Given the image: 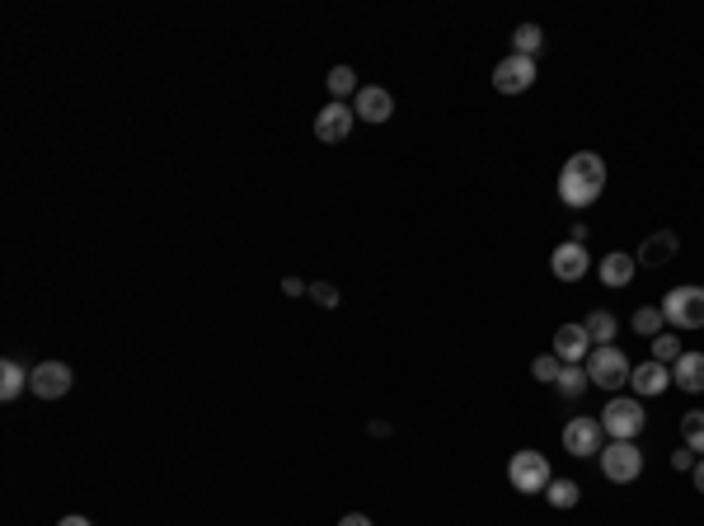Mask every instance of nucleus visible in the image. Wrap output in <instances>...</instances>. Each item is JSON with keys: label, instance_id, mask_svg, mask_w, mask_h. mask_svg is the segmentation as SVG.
Here are the masks:
<instances>
[{"label": "nucleus", "instance_id": "nucleus-1", "mask_svg": "<svg viewBox=\"0 0 704 526\" xmlns=\"http://www.w3.org/2000/svg\"><path fill=\"white\" fill-rule=\"evenodd\" d=\"M606 193V160L597 151H573L564 160V170H559V202L582 212V207H592V202Z\"/></svg>", "mask_w": 704, "mask_h": 526}, {"label": "nucleus", "instance_id": "nucleus-2", "mask_svg": "<svg viewBox=\"0 0 704 526\" xmlns=\"http://www.w3.org/2000/svg\"><path fill=\"white\" fill-rule=\"evenodd\" d=\"M587 376H592V386L597 390H611V395H620V390L629 386V372H634V362H629L615 343H606V348H592L587 353Z\"/></svg>", "mask_w": 704, "mask_h": 526}, {"label": "nucleus", "instance_id": "nucleus-3", "mask_svg": "<svg viewBox=\"0 0 704 526\" xmlns=\"http://www.w3.org/2000/svg\"><path fill=\"white\" fill-rule=\"evenodd\" d=\"M658 310L672 329H704V287L681 282V287H672V292L662 296Z\"/></svg>", "mask_w": 704, "mask_h": 526}, {"label": "nucleus", "instance_id": "nucleus-4", "mask_svg": "<svg viewBox=\"0 0 704 526\" xmlns=\"http://www.w3.org/2000/svg\"><path fill=\"white\" fill-rule=\"evenodd\" d=\"M643 423H648V414H643V400H634V395H611V404L601 409V433L611 442H634L643 433Z\"/></svg>", "mask_w": 704, "mask_h": 526}, {"label": "nucleus", "instance_id": "nucleus-5", "mask_svg": "<svg viewBox=\"0 0 704 526\" xmlns=\"http://www.w3.org/2000/svg\"><path fill=\"white\" fill-rule=\"evenodd\" d=\"M554 480L550 461H545V451H517L512 461H507V484L517 489V494H545Z\"/></svg>", "mask_w": 704, "mask_h": 526}, {"label": "nucleus", "instance_id": "nucleus-6", "mask_svg": "<svg viewBox=\"0 0 704 526\" xmlns=\"http://www.w3.org/2000/svg\"><path fill=\"white\" fill-rule=\"evenodd\" d=\"M601 475L611 484H634L643 475V451L634 442H611V447H601Z\"/></svg>", "mask_w": 704, "mask_h": 526}, {"label": "nucleus", "instance_id": "nucleus-7", "mask_svg": "<svg viewBox=\"0 0 704 526\" xmlns=\"http://www.w3.org/2000/svg\"><path fill=\"white\" fill-rule=\"evenodd\" d=\"M601 418H592V414H578V418H568L564 423V451L568 456H578V461H587V456H601Z\"/></svg>", "mask_w": 704, "mask_h": 526}, {"label": "nucleus", "instance_id": "nucleus-8", "mask_svg": "<svg viewBox=\"0 0 704 526\" xmlns=\"http://www.w3.org/2000/svg\"><path fill=\"white\" fill-rule=\"evenodd\" d=\"M536 57H517V52H507L503 62L493 66V90L498 94H526L536 85Z\"/></svg>", "mask_w": 704, "mask_h": 526}, {"label": "nucleus", "instance_id": "nucleus-9", "mask_svg": "<svg viewBox=\"0 0 704 526\" xmlns=\"http://www.w3.org/2000/svg\"><path fill=\"white\" fill-rule=\"evenodd\" d=\"M352 127H357V113H352V104H338V99H329V104L315 113V137H320L324 146H334V141H348Z\"/></svg>", "mask_w": 704, "mask_h": 526}, {"label": "nucleus", "instance_id": "nucleus-10", "mask_svg": "<svg viewBox=\"0 0 704 526\" xmlns=\"http://www.w3.org/2000/svg\"><path fill=\"white\" fill-rule=\"evenodd\" d=\"M550 273H554L559 282H582L587 273H592V254H587V245H573V240L554 245V254H550Z\"/></svg>", "mask_w": 704, "mask_h": 526}, {"label": "nucleus", "instance_id": "nucleus-11", "mask_svg": "<svg viewBox=\"0 0 704 526\" xmlns=\"http://www.w3.org/2000/svg\"><path fill=\"white\" fill-rule=\"evenodd\" d=\"M71 381H76V376H71L66 362H38L29 372V390L38 400H62L66 390H71Z\"/></svg>", "mask_w": 704, "mask_h": 526}, {"label": "nucleus", "instance_id": "nucleus-12", "mask_svg": "<svg viewBox=\"0 0 704 526\" xmlns=\"http://www.w3.org/2000/svg\"><path fill=\"white\" fill-rule=\"evenodd\" d=\"M587 353H592V334H587V325L582 320H568V325L554 329V357L559 362H587Z\"/></svg>", "mask_w": 704, "mask_h": 526}, {"label": "nucleus", "instance_id": "nucleus-13", "mask_svg": "<svg viewBox=\"0 0 704 526\" xmlns=\"http://www.w3.org/2000/svg\"><path fill=\"white\" fill-rule=\"evenodd\" d=\"M352 113L362 118V123H390V113H395V99H390V90H381V85H362L357 90V99H352Z\"/></svg>", "mask_w": 704, "mask_h": 526}, {"label": "nucleus", "instance_id": "nucleus-14", "mask_svg": "<svg viewBox=\"0 0 704 526\" xmlns=\"http://www.w3.org/2000/svg\"><path fill=\"white\" fill-rule=\"evenodd\" d=\"M672 386V367H662V362H639L634 372H629V390H634V400H653L662 390Z\"/></svg>", "mask_w": 704, "mask_h": 526}, {"label": "nucleus", "instance_id": "nucleus-15", "mask_svg": "<svg viewBox=\"0 0 704 526\" xmlns=\"http://www.w3.org/2000/svg\"><path fill=\"white\" fill-rule=\"evenodd\" d=\"M676 249H681L676 231H653V235H643V245H639V254H634V263H639V268H662V263L676 259Z\"/></svg>", "mask_w": 704, "mask_h": 526}, {"label": "nucleus", "instance_id": "nucleus-16", "mask_svg": "<svg viewBox=\"0 0 704 526\" xmlns=\"http://www.w3.org/2000/svg\"><path fill=\"white\" fill-rule=\"evenodd\" d=\"M634 273H639V263H634V254H625V249H611V254L597 263L601 287H611V292H615V287H629Z\"/></svg>", "mask_w": 704, "mask_h": 526}, {"label": "nucleus", "instance_id": "nucleus-17", "mask_svg": "<svg viewBox=\"0 0 704 526\" xmlns=\"http://www.w3.org/2000/svg\"><path fill=\"white\" fill-rule=\"evenodd\" d=\"M672 386H681L686 395H704V353H681L672 362Z\"/></svg>", "mask_w": 704, "mask_h": 526}, {"label": "nucleus", "instance_id": "nucleus-18", "mask_svg": "<svg viewBox=\"0 0 704 526\" xmlns=\"http://www.w3.org/2000/svg\"><path fill=\"white\" fill-rule=\"evenodd\" d=\"M324 90H329V99H338V104H348V99H357V71L352 66H329V76H324Z\"/></svg>", "mask_w": 704, "mask_h": 526}, {"label": "nucleus", "instance_id": "nucleus-19", "mask_svg": "<svg viewBox=\"0 0 704 526\" xmlns=\"http://www.w3.org/2000/svg\"><path fill=\"white\" fill-rule=\"evenodd\" d=\"M545 498H550V508L573 512V508L582 503V484H578V480H564V475H554L550 489H545Z\"/></svg>", "mask_w": 704, "mask_h": 526}, {"label": "nucleus", "instance_id": "nucleus-20", "mask_svg": "<svg viewBox=\"0 0 704 526\" xmlns=\"http://www.w3.org/2000/svg\"><path fill=\"white\" fill-rule=\"evenodd\" d=\"M582 325L592 334V348H606V343H615V334H620V320H615L611 310H592Z\"/></svg>", "mask_w": 704, "mask_h": 526}, {"label": "nucleus", "instance_id": "nucleus-21", "mask_svg": "<svg viewBox=\"0 0 704 526\" xmlns=\"http://www.w3.org/2000/svg\"><path fill=\"white\" fill-rule=\"evenodd\" d=\"M24 386H29V372H24L19 362H10V357H5V362H0V400L15 404L19 395H24Z\"/></svg>", "mask_w": 704, "mask_h": 526}, {"label": "nucleus", "instance_id": "nucleus-22", "mask_svg": "<svg viewBox=\"0 0 704 526\" xmlns=\"http://www.w3.org/2000/svg\"><path fill=\"white\" fill-rule=\"evenodd\" d=\"M587 386H592V376H587V367H582V362H568L564 372H559V381H554V390H559L564 400H578V395H587Z\"/></svg>", "mask_w": 704, "mask_h": 526}, {"label": "nucleus", "instance_id": "nucleus-23", "mask_svg": "<svg viewBox=\"0 0 704 526\" xmlns=\"http://www.w3.org/2000/svg\"><path fill=\"white\" fill-rule=\"evenodd\" d=\"M629 329H634V334H643V339H658L662 329H667V320H662L658 306H639L634 315H629Z\"/></svg>", "mask_w": 704, "mask_h": 526}, {"label": "nucleus", "instance_id": "nucleus-24", "mask_svg": "<svg viewBox=\"0 0 704 526\" xmlns=\"http://www.w3.org/2000/svg\"><path fill=\"white\" fill-rule=\"evenodd\" d=\"M681 442H686L695 456H704V409H686V414H681Z\"/></svg>", "mask_w": 704, "mask_h": 526}, {"label": "nucleus", "instance_id": "nucleus-25", "mask_svg": "<svg viewBox=\"0 0 704 526\" xmlns=\"http://www.w3.org/2000/svg\"><path fill=\"white\" fill-rule=\"evenodd\" d=\"M540 47H545L540 24H517V29H512V52H517V57H536Z\"/></svg>", "mask_w": 704, "mask_h": 526}, {"label": "nucleus", "instance_id": "nucleus-26", "mask_svg": "<svg viewBox=\"0 0 704 526\" xmlns=\"http://www.w3.org/2000/svg\"><path fill=\"white\" fill-rule=\"evenodd\" d=\"M648 343H653V362H662V367H672V362H676V357H681V353H686V343H681V339H676V334H672V329H662V334H658V339H648Z\"/></svg>", "mask_w": 704, "mask_h": 526}, {"label": "nucleus", "instance_id": "nucleus-27", "mask_svg": "<svg viewBox=\"0 0 704 526\" xmlns=\"http://www.w3.org/2000/svg\"><path fill=\"white\" fill-rule=\"evenodd\" d=\"M559 372H564V362H559L554 353H540L536 362H531V376H536L540 386H554V381H559Z\"/></svg>", "mask_w": 704, "mask_h": 526}, {"label": "nucleus", "instance_id": "nucleus-28", "mask_svg": "<svg viewBox=\"0 0 704 526\" xmlns=\"http://www.w3.org/2000/svg\"><path fill=\"white\" fill-rule=\"evenodd\" d=\"M310 301L324 306V310H334L338 306V287H334V282H310Z\"/></svg>", "mask_w": 704, "mask_h": 526}, {"label": "nucleus", "instance_id": "nucleus-29", "mask_svg": "<svg viewBox=\"0 0 704 526\" xmlns=\"http://www.w3.org/2000/svg\"><path fill=\"white\" fill-rule=\"evenodd\" d=\"M695 461H700V456H695V451H690V447L672 451V470H681V475H690V470H695Z\"/></svg>", "mask_w": 704, "mask_h": 526}, {"label": "nucleus", "instance_id": "nucleus-30", "mask_svg": "<svg viewBox=\"0 0 704 526\" xmlns=\"http://www.w3.org/2000/svg\"><path fill=\"white\" fill-rule=\"evenodd\" d=\"M282 292H287V296H310V287L301 278H282Z\"/></svg>", "mask_w": 704, "mask_h": 526}, {"label": "nucleus", "instance_id": "nucleus-31", "mask_svg": "<svg viewBox=\"0 0 704 526\" xmlns=\"http://www.w3.org/2000/svg\"><path fill=\"white\" fill-rule=\"evenodd\" d=\"M338 526H376V522H371L367 512H348V517H343V522H338Z\"/></svg>", "mask_w": 704, "mask_h": 526}, {"label": "nucleus", "instance_id": "nucleus-32", "mask_svg": "<svg viewBox=\"0 0 704 526\" xmlns=\"http://www.w3.org/2000/svg\"><path fill=\"white\" fill-rule=\"evenodd\" d=\"M568 240H573V245H587V226H582V221H573V226H568Z\"/></svg>", "mask_w": 704, "mask_h": 526}, {"label": "nucleus", "instance_id": "nucleus-33", "mask_svg": "<svg viewBox=\"0 0 704 526\" xmlns=\"http://www.w3.org/2000/svg\"><path fill=\"white\" fill-rule=\"evenodd\" d=\"M367 433H371V437H390V423H385V418H371Z\"/></svg>", "mask_w": 704, "mask_h": 526}, {"label": "nucleus", "instance_id": "nucleus-34", "mask_svg": "<svg viewBox=\"0 0 704 526\" xmlns=\"http://www.w3.org/2000/svg\"><path fill=\"white\" fill-rule=\"evenodd\" d=\"M690 484H695V489H700V494H704V456H700V461H695V470H690Z\"/></svg>", "mask_w": 704, "mask_h": 526}, {"label": "nucleus", "instance_id": "nucleus-35", "mask_svg": "<svg viewBox=\"0 0 704 526\" xmlns=\"http://www.w3.org/2000/svg\"><path fill=\"white\" fill-rule=\"evenodd\" d=\"M57 526H90V517H80V512H71V517H62Z\"/></svg>", "mask_w": 704, "mask_h": 526}]
</instances>
